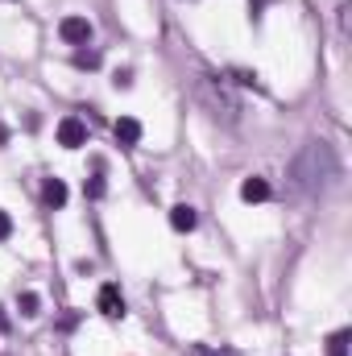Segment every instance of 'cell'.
Returning a JSON list of instances; mask_svg holds the SVG:
<instances>
[{
  "mask_svg": "<svg viewBox=\"0 0 352 356\" xmlns=\"http://www.w3.org/2000/svg\"><path fill=\"white\" fill-rule=\"evenodd\" d=\"M17 311H21L25 319H33V315L42 311V298H38L33 290H21V294H17Z\"/></svg>",
  "mask_w": 352,
  "mask_h": 356,
  "instance_id": "obj_10",
  "label": "cell"
},
{
  "mask_svg": "<svg viewBox=\"0 0 352 356\" xmlns=\"http://www.w3.org/2000/svg\"><path fill=\"white\" fill-rule=\"evenodd\" d=\"M328 356H349V332H336V336H332Z\"/></svg>",
  "mask_w": 352,
  "mask_h": 356,
  "instance_id": "obj_13",
  "label": "cell"
},
{
  "mask_svg": "<svg viewBox=\"0 0 352 356\" xmlns=\"http://www.w3.org/2000/svg\"><path fill=\"white\" fill-rule=\"evenodd\" d=\"M191 356H232V353H228V348H220V353H216V348H203V344H195V348H191Z\"/></svg>",
  "mask_w": 352,
  "mask_h": 356,
  "instance_id": "obj_14",
  "label": "cell"
},
{
  "mask_svg": "<svg viewBox=\"0 0 352 356\" xmlns=\"http://www.w3.org/2000/svg\"><path fill=\"white\" fill-rule=\"evenodd\" d=\"M112 83H116V88H133V71H116Z\"/></svg>",
  "mask_w": 352,
  "mask_h": 356,
  "instance_id": "obj_17",
  "label": "cell"
},
{
  "mask_svg": "<svg viewBox=\"0 0 352 356\" xmlns=\"http://www.w3.org/2000/svg\"><path fill=\"white\" fill-rule=\"evenodd\" d=\"M262 8H265V0H249V17H253V25L262 21Z\"/></svg>",
  "mask_w": 352,
  "mask_h": 356,
  "instance_id": "obj_18",
  "label": "cell"
},
{
  "mask_svg": "<svg viewBox=\"0 0 352 356\" xmlns=\"http://www.w3.org/2000/svg\"><path fill=\"white\" fill-rule=\"evenodd\" d=\"M58 145L63 149H83L88 145V124L79 116H63L58 120Z\"/></svg>",
  "mask_w": 352,
  "mask_h": 356,
  "instance_id": "obj_4",
  "label": "cell"
},
{
  "mask_svg": "<svg viewBox=\"0 0 352 356\" xmlns=\"http://www.w3.org/2000/svg\"><path fill=\"white\" fill-rule=\"evenodd\" d=\"M195 224H199V216H195L191 203H175V207H170V228H175V232H191Z\"/></svg>",
  "mask_w": 352,
  "mask_h": 356,
  "instance_id": "obj_8",
  "label": "cell"
},
{
  "mask_svg": "<svg viewBox=\"0 0 352 356\" xmlns=\"http://www.w3.org/2000/svg\"><path fill=\"white\" fill-rule=\"evenodd\" d=\"M199 104L220 124H237L241 120V99H237V91L228 88V79H220V75H203L199 79Z\"/></svg>",
  "mask_w": 352,
  "mask_h": 356,
  "instance_id": "obj_2",
  "label": "cell"
},
{
  "mask_svg": "<svg viewBox=\"0 0 352 356\" xmlns=\"http://www.w3.org/2000/svg\"><path fill=\"white\" fill-rule=\"evenodd\" d=\"M99 170H104V162H95V175H91L88 182H83L88 199H104V191H108V186H104V178H99Z\"/></svg>",
  "mask_w": 352,
  "mask_h": 356,
  "instance_id": "obj_11",
  "label": "cell"
},
{
  "mask_svg": "<svg viewBox=\"0 0 352 356\" xmlns=\"http://www.w3.org/2000/svg\"><path fill=\"white\" fill-rule=\"evenodd\" d=\"M336 178H340V158H336V149H332L328 141H307V145L294 154L290 170H286V191H290L294 203H311V199H319Z\"/></svg>",
  "mask_w": 352,
  "mask_h": 356,
  "instance_id": "obj_1",
  "label": "cell"
},
{
  "mask_svg": "<svg viewBox=\"0 0 352 356\" xmlns=\"http://www.w3.org/2000/svg\"><path fill=\"white\" fill-rule=\"evenodd\" d=\"M112 133H116V141H120L125 149H133V145L141 141V120H133V116H120V120L112 124Z\"/></svg>",
  "mask_w": 352,
  "mask_h": 356,
  "instance_id": "obj_6",
  "label": "cell"
},
{
  "mask_svg": "<svg viewBox=\"0 0 352 356\" xmlns=\"http://www.w3.org/2000/svg\"><path fill=\"white\" fill-rule=\"evenodd\" d=\"M58 33H63V42H71V46H88L95 29H91L88 17H63V21H58Z\"/></svg>",
  "mask_w": 352,
  "mask_h": 356,
  "instance_id": "obj_5",
  "label": "cell"
},
{
  "mask_svg": "<svg viewBox=\"0 0 352 356\" xmlns=\"http://www.w3.org/2000/svg\"><path fill=\"white\" fill-rule=\"evenodd\" d=\"M13 236V220H8V211H0V241H8Z\"/></svg>",
  "mask_w": 352,
  "mask_h": 356,
  "instance_id": "obj_16",
  "label": "cell"
},
{
  "mask_svg": "<svg viewBox=\"0 0 352 356\" xmlns=\"http://www.w3.org/2000/svg\"><path fill=\"white\" fill-rule=\"evenodd\" d=\"M269 195H273V191H269V182H265V178H257V175L241 182V199H245V203H265Z\"/></svg>",
  "mask_w": 352,
  "mask_h": 356,
  "instance_id": "obj_7",
  "label": "cell"
},
{
  "mask_svg": "<svg viewBox=\"0 0 352 356\" xmlns=\"http://www.w3.org/2000/svg\"><path fill=\"white\" fill-rule=\"evenodd\" d=\"M95 307H99L104 319H125V294H120V286L116 282H104L99 294H95Z\"/></svg>",
  "mask_w": 352,
  "mask_h": 356,
  "instance_id": "obj_3",
  "label": "cell"
},
{
  "mask_svg": "<svg viewBox=\"0 0 352 356\" xmlns=\"http://www.w3.org/2000/svg\"><path fill=\"white\" fill-rule=\"evenodd\" d=\"M232 79L245 83V88H257V75H249V71H232Z\"/></svg>",
  "mask_w": 352,
  "mask_h": 356,
  "instance_id": "obj_15",
  "label": "cell"
},
{
  "mask_svg": "<svg viewBox=\"0 0 352 356\" xmlns=\"http://www.w3.org/2000/svg\"><path fill=\"white\" fill-rule=\"evenodd\" d=\"M42 199H46V207H63V203H67V182H63V178H46Z\"/></svg>",
  "mask_w": 352,
  "mask_h": 356,
  "instance_id": "obj_9",
  "label": "cell"
},
{
  "mask_svg": "<svg viewBox=\"0 0 352 356\" xmlns=\"http://www.w3.org/2000/svg\"><path fill=\"white\" fill-rule=\"evenodd\" d=\"M4 332H8V319H4V311H0V336H4Z\"/></svg>",
  "mask_w": 352,
  "mask_h": 356,
  "instance_id": "obj_19",
  "label": "cell"
},
{
  "mask_svg": "<svg viewBox=\"0 0 352 356\" xmlns=\"http://www.w3.org/2000/svg\"><path fill=\"white\" fill-rule=\"evenodd\" d=\"M75 67H79V71H95V67H99V50H79V54H75Z\"/></svg>",
  "mask_w": 352,
  "mask_h": 356,
  "instance_id": "obj_12",
  "label": "cell"
}]
</instances>
